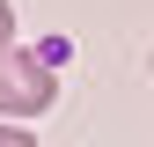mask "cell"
<instances>
[{
    "instance_id": "obj_1",
    "label": "cell",
    "mask_w": 154,
    "mask_h": 147,
    "mask_svg": "<svg viewBox=\"0 0 154 147\" xmlns=\"http://www.w3.org/2000/svg\"><path fill=\"white\" fill-rule=\"evenodd\" d=\"M59 103V74L44 52H0V118H44Z\"/></svg>"
},
{
    "instance_id": "obj_2",
    "label": "cell",
    "mask_w": 154,
    "mask_h": 147,
    "mask_svg": "<svg viewBox=\"0 0 154 147\" xmlns=\"http://www.w3.org/2000/svg\"><path fill=\"white\" fill-rule=\"evenodd\" d=\"M0 147H37V133H29V125H15V118H8V125H0Z\"/></svg>"
},
{
    "instance_id": "obj_3",
    "label": "cell",
    "mask_w": 154,
    "mask_h": 147,
    "mask_svg": "<svg viewBox=\"0 0 154 147\" xmlns=\"http://www.w3.org/2000/svg\"><path fill=\"white\" fill-rule=\"evenodd\" d=\"M0 52H15V8L0 0Z\"/></svg>"
}]
</instances>
